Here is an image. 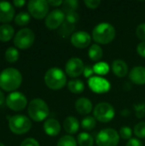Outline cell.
<instances>
[{"instance_id": "6da1fadb", "label": "cell", "mask_w": 145, "mask_h": 146, "mask_svg": "<svg viewBox=\"0 0 145 146\" xmlns=\"http://www.w3.org/2000/svg\"><path fill=\"white\" fill-rule=\"evenodd\" d=\"M22 82V75L15 68H7L0 73V88L4 92L18 89Z\"/></svg>"}, {"instance_id": "7a4b0ae2", "label": "cell", "mask_w": 145, "mask_h": 146, "mask_svg": "<svg viewBox=\"0 0 145 146\" xmlns=\"http://www.w3.org/2000/svg\"><path fill=\"white\" fill-rule=\"evenodd\" d=\"M92 37L97 43L107 44L114 40L115 37V29L109 23H100L93 29Z\"/></svg>"}, {"instance_id": "3957f363", "label": "cell", "mask_w": 145, "mask_h": 146, "mask_svg": "<svg viewBox=\"0 0 145 146\" xmlns=\"http://www.w3.org/2000/svg\"><path fill=\"white\" fill-rule=\"evenodd\" d=\"M44 82L50 89L57 91L65 86L67 77L59 68H51L45 73Z\"/></svg>"}, {"instance_id": "277c9868", "label": "cell", "mask_w": 145, "mask_h": 146, "mask_svg": "<svg viewBox=\"0 0 145 146\" xmlns=\"http://www.w3.org/2000/svg\"><path fill=\"white\" fill-rule=\"evenodd\" d=\"M27 112L30 118L34 121H42L49 115L50 110L47 104L44 100L35 98L29 103Z\"/></svg>"}, {"instance_id": "5b68a950", "label": "cell", "mask_w": 145, "mask_h": 146, "mask_svg": "<svg viewBox=\"0 0 145 146\" xmlns=\"http://www.w3.org/2000/svg\"><path fill=\"white\" fill-rule=\"evenodd\" d=\"M9 127L15 134H24L31 129L32 122L29 118L23 115H15L9 118Z\"/></svg>"}, {"instance_id": "8992f818", "label": "cell", "mask_w": 145, "mask_h": 146, "mask_svg": "<svg viewBox=\"0 0 145 146\" xmlns=\"http://www.w3.org/2000/svg\"><path fill=\"white\" fill-rule=\"evenodd\" d=\"M34 40V33L29 28H22L16 33L14 38V44L21 50H26L32 45Z\"/></svg>"}, {"instance_id": "52a82bcc", "label": "cell", "mask_w": 145, "mask_h": 146, "mask_svg": "<svg viewBox=\"0 0 145 146\" xmlns=\"http://www.w3.org/2000/svg\"><path fill=\"white\" fill-rule=\"evenodd\" d=\"M119 140V133L113 128L101 130L96 139L97 146H117Z\"/></svg>"}, {"instance_id": "ba28073f", "label": "cell", "mask_w": 145, "mask_h": 146, "mask_svg": "<svg viewBox=\"0 0 145 146\" xmlns=\"http://www.w3.org/2000/svg\"><path fill=\"white\" fill-rule=\"evenodd\" d=\"M93 115H94L95 119H97L98 121L107 123L110 121L111 120H113V118L115 117V112L111 104H109V103L103 102V103L98 104L95 107Z\"/></svg>"}, {"instance_id": "9c48e42d", "label": "cell", "mask_w": 145, "mask_h": 146, "mask_svg": "<svg viewBox=\"0 0 145 146\" xmlns=\"http://www.w3.org/2000/svg\"><path fill=\"white\" fill-rule=\"evenodd\" d=\"M30 15L35 19H43L48 15L49 4L45 0H31L27 3Z\"/></svg>"}, {"instance_id": "30bf717a", "label": "cell", "mask_w": 145, "mask_h": 146, "mask_svg": "<svg viewBox=\"0 0 145 146\" xmlns=\"http://www.w3.org/2000/svg\"><path fill=\"white\" fill-rule=\"evenodd\" d=\"M6 104L14 111H21L26 108L27 104V99L23 93L13 92L7 96Z\"/></svg>"}, {"instance_id": "8fae6325", "label": "cell", "mask_w": 145, "mask_h": 146, "mask_svg": "<svg viewBox=\"0 0 145 146\" xmlns=\"http://www.w3.org/2000/svg\"><path fill=\"white\" fill-rule=\"evenodd\" d=\"M65 18L66 15L62 10L54 9L46 16L45 26L50 30L56 29L57 27L63 24V22L65 21Z\"/></svg>"}, {"instance_id": "7c38bea8", "label": "cell", "mask_w": 145, "mask_h": 146, "mask_svg": "<svg viewBox=\"0 0 145 146\" xmlns=\"http://www.w3.org/2000/svg\"><path fill=\"white\" fill-rule=\"evenodd\" d=\"M65 69L68 75L72 78H75L84 73L85 66L81 59L78 57H73L68 61Z\"/></svg>"}, {"instance_id": "4fadbf2b", "label": "cell", "mask_w": 145, "mask_h": 146, "mask_svg": "<svg viewBox=\"0 0 145 146\" xmlns=\"http://www.w3.org/2000/svg\"><path fill=\"white\" fill-rule=\"evenodd\" d=\"M88 85L91 91L97 93H105L110 89L109 82L99 76H92L91 78H90Z\"/></svg>"}, {"instance_id": "5bb4252c", "label": "cell", "mask_w": 145, "mask_h": 146, "mask_svg": "<svg viewBox=\"0 0 145 146\" xmlns=\"http://www.w3.org/2000/svg\"><path fill=\"white\" fill-rule=\"evenodd\" d=\"M91 38L90 34L86 32H77L74 33L71 37V43L73 46L79 49H83L87 47L91 43Z\"/></svg>"}, {"instance_id": "9a60e30c", "label": "cell", "mask_w": 145, "mask_h": 146, "mask_svg": "<svg viewBox=\"0 0 145 146\" xmlns=\"http://www.w3.org/2000/svg\"><path fill=\"white\" fill-rule=\"evenodd\" d=\"M15 16V9L9 2H0V22L8 23Z\"/></svg>"}, {"instance_id": "2e32d148", "label": "cell", "mask_w": 145, "mask_h": 146, "mask_svg": "<svg viewBox=\"0 0 145 146\" xmlns=\"http://www.w3.org/2000/svg\"><path fill=\"white\" fill-rule=\"evenodd\" d=\"M129 78L131 81L137 85H144L145 84V68L142 66L134 67L130 74Z\"/></svg>"}, {"instance_id": "e0dca14e", "label": "cell", "mask_w": 145, "mask_h": 146, "mask_svg": "<svg viewBox=\"0 0 145 146\" xmlns=\"http://www.w3.org/2000/svg\"><path fill=\"white\" fill-rule=\"evenodd\" d=\"M44 130L47 135L54 137L61 132V125L57 120L50 118L44 123Z\"/></svg>"}, {"instance_id": "ac0fdd59", "label": "cell", "mask_w": 145, "mask_h": 146, "mask_svg": "<svg viewBox=\"0 0 145 146\" xmlns=\"http://www.w3.org/2000/svg\"><path fill=\"white\" fill-rule=\"evenodd\" d=\"M112 70L117 77L123 78L128 73V66L123 60L117 59L112 63Z\"/></svg>"}, {"instance_id": "d6986e66", "label": "cell", "mask_w": 145, "mask_h": 146, "mask_svg": "<svg viewBox=\"0 0 145 146\" xmlns=\"http://www.w3.org/2000/svg\"><path fill=\"white\" fill-rule=\"evenodd\" d=\"M75 110L80 115H88L92 110V104L88 98H80L75 103Z\"/></svg>"}, {"instance_id": "ffe728a7", "label": "cell", "mask_w": 145, "mask_h": 146, "mask_svg": "<svg viewBox=\"0 0 145 146\" xmlns=\"http://www.w3.org/2000/svg\"><path fill=\"white\" fill-rule=\"evenodd\" d=\"M63 128L67 133L70 134H74L79 131V121L73 116H68L65 119L63 122Z\"/></svg>"}, {"instance_id": "44dd1931", "label": "cell", "mask_w": 145, "mask_h": 146, "mask_svg": "<svg viewBox=\"0 0 145 146\" xmlns=\"http://www.w3.org/2000/svg\"><path fill=\"white\" fill-rule=\"evenodd\" d=\"M15 33L14 27L9 24H3L0 26V41L8 42L9 41Z\"/></svg>"}, {"instance_id": "7402d4cb", "label": "cell", "mask_w": 145, "mask_h": 146, "mask_svg": "<svg viewBox=\"0 0 145 146\" xmlns=\"http://www.w3.org/2000/svg\"><path fill=\"white\" fill-rule=\"evenodd\" d=\"M68 90L75 94H79L84 92L85 90V85L82 80H70L68 84Z\"/></svg>"}, {"instance_id": "603a6c76", "label": "cell", "mask_w": 145, "mask_h": 146, "mask_svg": "<svg viewBox=\"0 0 145 146\" xmlns=\"http://www.w3.org/2000/svg\"><path fill=\"white\" fill-rule=\"evenodd\" d=\"M103 51L102 48L97 44H92L88 50L89 57L94 62L99 61L103 57Z\"/></svg>"}, {"instance_id": "cb8c5ba5", "label": "cell", "mask_w": 145, "mask_h": 146, "mask_svg": "<svg viewBox=\"0 0 145 146\" xmlns=\"http://www.w3.org/2000/svg\"><path fill=\"white\" fill-rule=\"evenodd\" d=\"M77 141L79 146H92L93 139L87 133H81L77 138Z\"/></svg>"}, {"instance_id": "d4e9b609", "label": "cell", "mask_w": 145, "mask_h": 146, "mask_svg": "<svg viewBox=\"0 0 145 146\" xmlns=\"http://www.w3.org/2000/svg\"><path fill=\"white\" fill-rule=\"evenodd\" d=\"M62 11L66 14L75 12V10L78 9L79 2L76 0H66L62 3Z\"/></svg>"}, {"instance_id": "484cf974", "label": "cell", "mask_w": 145, "mask_h": 146, "mask_svg": "<svg viewBox=\"0 0 145 146\" xmlns=\"http://www.w3.org/2000/svg\"><path fill=\"white\" fill-rule=\"evenodd\" d=\"M19 58V51L15 47H9L5 51V59L7 62L13 63L15 62Z\"/></svg>"}, {"instance_id": "4316f807", "label": "cell", "mask_w": 145, "mask_h": 146, "mask_svg": "<svg viewBox=\"0 0 145 146\" xmlns=\"http://www.w3.org/2000/svg\"><path fill=\"white\" fill-rule=\"evenodd\" d=\"M31 16L26 12H21L15 17V22L18 26H26L30 22Z\"/></svg>"}, {"instance_id": "83f0119b", "label": "cell", "mask_w": 145, "mask_h": 146, "mask_svg": "<svg viewBox=\"0 0 145 146\" xmlns=\"http://www.w3.org/2000/svg\"><path fill=\"white\" fill-rule=\"evenodd\" d=\"M96 127V119L92 116H85L81 121V127L86 131L94 129Z\"/></svg>"}, {"instance_id": "f1b7e54d", "label": "cell", "mask_w": 145, "mask_h": 146, "mask_svg": "<svg viewBox=\"0 0 145 146\" xmlns=\"http://www.w3.org/2000/svg\"><path fill=\"white\" fill-rule=\"evenodd\" d=\"M93 70H94V73L98 75H104L109 73V67L106 62H97V64L93 66Z\"/></svg>"}, {"instance_id": "f546056e", "label": "cell", "mask_w": 145, "mask_h": 146, "mask_svg": "<svg viewBox=\"0 0 145 146\" xmlns=\"http://www.w3.org/2000/svg\"><path fill=\"white\" fill-rule=\"evenodd\" d=\"M56 146H77V143L73 137L66 135L59 139Z\"/></svg>"}, {"instance_id": "4dcf8cb0", "label": "cell", "mask_w": 145, "mask_h": 146, "mask_svg": "<svg viewBox=\"0 0 145 146\" xmlns=\"http://www.w3.org/2000/svg\"><path fill=\"white\" fill-rule=\"evenodd\" d=\"M134 134L139 139L145 138V121L139 122L134 127Z\"/></svg>"}, {"instance_id": "1f68e13d", "label": "cell", "mask_w": 145, "mask_h": 146, "mask_svg": "<svg viewBox=\"0 0 145 146\" xmlns=\"http://www.w3.org/2000/svg\"><path fill=\"white\" fill-rule=\"evenodd\" d=\"M73 29H74V25H72V24H69V23L64 21L61 29H60V33L63 37H67L68 34L72 33Z\"/></svg>"}, {"instance_id": "d6a6232c", "label": "cell", "mask_w": 145, "mask_h": 146, "mask_svg": "<svg viewBox=\"0 0 145 146\" xmlns=\"http://www.w3.org/2000/svg\"><path fill=\"white\" fill-rule=\"evenodd\" d=\"M79 16L76 12H72V13H68L66 15L65 21L69 24L74 25L75 23L79 21Z\"/></svg>"}, {"instance_id": "836d02e7", "label": "cell", "mask_w": 145, "mask_h": 146, "mask_svg": "<svg viewBox=\"0 0 145 146\" xmlns=\"http://www.w3.org/2000/svg\"><path fill=\"white\" fill-rule=\"evenodd\" d=\"M132 132V129L128 127H122L120 130V136L123 139H131Z\"/></svg>"}, {"instance_id": "e575fe53", "label": "cell", "mask_w": 145, "mask_h": 146, "mask_svg": "<svg viewBox=\"0 0 145 146\" xmlns=\"http://www.w3.org/2000/svg\"><path fill=\"white\" fill-rule=\"evenodd\" d=\"M134 109L138 118H143L144 116H145V104H135Z\"/></svg>"}, {"instance_id": "d590c367", "label": "cell", "mask_w": 145, "mask_h": 146, "mask_svg": "<svg viewBox=\"0 0 145 146\" xmlns=\"http://www.w3.org/2000/svg\"><path fill=\"white\" fill-rule=\"evenodd\" d=\"M136 35L137 37L141 39L143 42L145 41V23H142L140 24L137 29H136Z\"/></svg>"}, {"instance_id": "8d00e7d4", "label": "cell", "mask_w": 145, "mask_h": 146, "mask_svg": "<svg viewBox=\"0 0 145 146\" xmlns=\"http://www.w3.org/2000/svg\"><path fill=\"white\" fill-rule=\"evenodd\" d=\"M21 146H39V144L36 139L32 138H27L21 142Z\"/></svg>"}, {"instance_id": "74e56055", "label": "cell", "mask_w": 145, "mask_h": 146, "mask_svg": "<svg viewBox=\"0 0 145 146\" xmlns=\"http://www.w3.org/2000/svg\"><path fill=\"white\" fill-rule=\"evenodd\" d=\"M85 3L89 9H97L100 5L101 2L99 0H85Z\"/></svg>"}, {"instance_id": "f35d334b", "label": "cell", "mask_w": 145, "mask_h": 146, "mask_svg": "<svg viewBox=\"0 0 145 146\" xmlns=\"http://www.w3.org/2000/svg\"><path fill=\"white\" fill-rule=\"evenodd\" d=\"M137 52L140 56L145 57V41L138 44V45L137 46Z\"/></svg>"}, {"instance_id": "ab89813d", "label": "cell", "mask_w": 145, "mask_h": 146, "mask_svg": "<svg viewBox=\"0 0 145 146\" xmlns=\"http://www.w3.org/2000/svg\"><path fill=\"white\" fill-rule=\"evenodd\" d=\"M126 146H143V144L138 139H131Z\"/></svg>"}, {"instance_id": "60d3db41", "label": "cell", "mask_w": 145, "mask_h": 146, "mask_svg": "<svg viewBox=\"0 0 145 146\" xmlns=\"http://www.w3.org/2000/svg\"><path fill=\"white\" fill-rule=\"evenodd\" d=\"M94 74V70H93V68H91V67H89V66H87V67H85V70H84V74H85V77H90V78H91L92 76V74Z\"/></svg>"}, {"instance_id": "b9f144b4", "label": "cell", "mask_w": 145, "mask_h": 146, "mask_svg": "<svg viewBox=\"0 0 145 146\" xmlns=\"http://www.w3.org/2000/svg\"><path fill=\"white\" fill-rule=\"evenodd\" d=\"M25 3H26V1L25 0H15L13 2V4L15 7H18V8H21Z\"/></svg>"}, {"instance_id": "7bdbcfd3", "label": "cell", "mask_w": 145, "mask_h": 146, "mask_svg": "<svg viewBox=\"0 0 145 146\" xmlns=\"http://www.w3.org/2000/svg\"><path fill=\"white\" fill-rule=\"evenodd\" d=\"M48 2V4L49 5H51V6H59L61 4L63 3L62 1H53V0H49L47 1Z\"/></svg>"}, {"instance_id": "ee69618b", "label": "cell", "mask_w": 145, "mask_h": 146, "mask_svg": "<svg viewBox=\"0 0 145 146\" xmlns=\"http://www.w3.org/2000/svg\"><path fill=\"white\" fill-rule=\"evenodd\" d=\"M4 101H6L5 97H4V94H3V92L0 90V106L3 105V104H4Z\"/></svg>"}, {"instance_id": "f6af8a7d", "label": "cell", "mask_w": 145, "mask_h": 146, "mask_svg": "<svg viewBox=\"0 0 145 146\" xmlns=\"http://www.w3.org/2000/svg\"><path fill=\"white\" fill-rule=\"evenodd\" d=\"M0 146H5V145H3V144H2V143H1V142H0Z\"/></svg>"}]
</instances>
